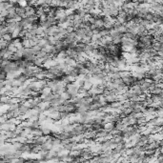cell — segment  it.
I'll return each mask as SVG.
<instances>
[{
  "label": "cell",
  "instance_id": "6da1fadb",
  "mask_svg": "<svg viewBox=\"0 0 163 163\" xmlns=\"http://www.w3.org/2000/svg\"><path fill=\"white\" fill-rule=\"evenodd\" d=\"M115 122L111 121V122H107L106 124H103V129L108 131V132H112L114 129H115Z\"/></svg>",
  "mask_w": 163,
  "mask_h": 163
}]
</instances>
